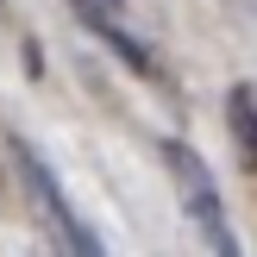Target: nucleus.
<instances>
[{"label":"nucleus","mask_w":257,"mask_h":257,"mask_svg":"<svg viewBox=\"0 0 257 257\" xmlns=\"http://www.w3.org/2000/svg\"><path fill=\"white\" fill-rule=\"evenodd\" d=\"M163 163H170V176H176V195H182L188 220L201 226L207 251H213V257H245V251H238V238H232V220H226V207H220V188H213L207 163H201L188 145H163Z\"/></svg>","instance_id":"obj_1"},{"label":"nucleus","mask_w":257,"mask_h":257,"mask_svg":"<svg viewBox=\"0 0 257 257\" xmlns=\"http://www.w3.org/2000/svg\"><path fill=\"white\" fill-rule=\"evenodd\" d=\"M75 13H82V19H88V25H100V32H107V38H113V44H119V50H125V57H132V63H138V69H151V57H145V50H138V44H132V38H125V25H119V13H125V0H75Z\"/></svg>","instance_id":"obj_2"},{"label":"nucleus","mask_w":257,"mask_h":257,"mask_svg":"<svg viewBox=\"0 0 257 257\" xmlns=\"http://www.w3.org/2000/svg\"><path fill=\"white\" fill-rule=\"evenodd\" d=\"M232 132H238L245 163H257V94L251 88H232Z\"/></svg>","instance_id":"obj_3"}]
</instances>
